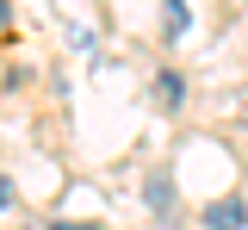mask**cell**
Listing matches in <instances>:
<instances>
[{
	"label": "cell",
	"mask_w": 248,
	"mask_h": 230,
	"mask_svg": "<svg viewBox=\"0 0 248 230\" xmlns=\"http://www.w3.org/2000/svg\"><path fill=\"white\" fill-rule=\"evenodd\" d=\"M149 212L155 218H174V174H168V168L149 174Z\"/></svg>",
	"instance_id": "6da1fadb"
},
{
	"label": "cell",
	"mask_w": 248,
	"mask_h": 230,
	"mask_svg": "<svg viewBox=\"0 0 248 230\" xmlns=\"http://www.w3.org/2000/svg\"><path fill=\"white\" fill-rule=\"evenodd\" d=\"M242 224H248V205H242V199H223V205L205 212V230H242Z\"/></svg>",
	"instance_id": "7a4b0ae2"
},
{
	"label": "cell",
	"mask_w": 248,
	"mask_h": 230,
	"mask_svg": "<svg viewBox=\"0 0 248 230\" xmlns=\"http://www.w3.org/2000/svg\"><path fill=\"white\" fill-rule=\"evenodd\" d=\"M155 106H161V112H180L186 106V81L180 75H155Z\"/></svg>",
	"instance_id": "3957f363"
},
{
	"label": "cell",
	"mask_w": 248,
	"mask_h": 230,
	"mask_svg": "<svg viewBox=\"0 0 248 230\" xmlns=\"http://www.w3.org/2000/svg\"><path fill=\"white\" fill-rule=\"evenodd\" d=\"M168 32H174V37L186 32V6H180V0H168Z\"/></svg>",
	"instance_id": "277c9868"
},
{
	"label": "cell",
	"mask_w": 248,
	"mask_h": 230,
	"mask_svg": "<svg viewBox=\"0 0 248 230\" xmlns=\"http://www.w3.org/2000/svg\"><path fill=\"white\" fill-rule=\"evenodd\" d=\"M6 205H13V181L0 174V212H6Z\"/></svg>",
	"instance_id": "5b68a950"
},
{
	"label": "cell",
	"mask_w": 248,
	"mask_h": 230,
	"mask_svg": "<svg viewBox=\"0 0 248 230\" xmlns=\"http://www.w3.org/2000/svg\"><path fill=\"white\" fill-rule=\"evenodd\" d=\"M0 19H6V6H0Z\"/></svg>",
	"instance_id": "8992f818"
}]
</instances>
